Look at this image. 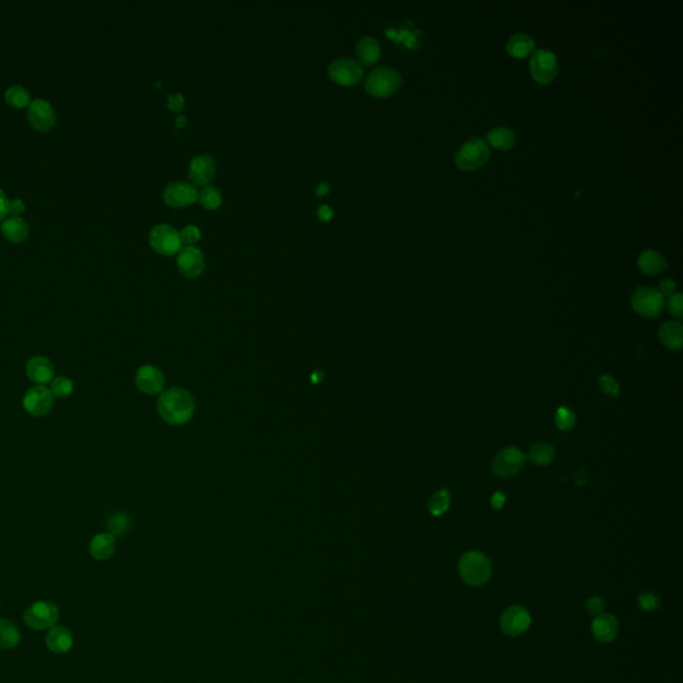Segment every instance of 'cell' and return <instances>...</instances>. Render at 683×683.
Returning <instances> with one entry per match:
<instances>
[{"label": "cell", "mask_w": 683, "mask_h": 683, "mask_svg": "<svg viewBox=\"0 0 683 683\" xmlns=\"http://www.w3.org/2000/svg\"><path fill=\"white\" fill-rule=\"evenodd\" d=\"M603 609H604V601L602 600L601 597H593L586 602V610L590 614H602Z\"/></svg>", "instance_id": "obj_41"}, {"label": "cell", "mask_w": 683, "mask_h": 683, "mask_svg": "<svg viewBox=\"0 0 683 683\" xmlns=\"http://www.w3.org/2000/svg\"><path fill=\"white\" fill-rule=\"evenodd\" d=\"M506 503L505 492H496L492 494V506L495 510H501Z\"/></svg>", "instance_id": "obj_44"}, {"label": "cell", "mask_w": 683, "mask_h": 683, "mask_svg": "<svg viewBox=\"0 0 683 683\" xmlns=\"http://www.w3.org/2000/svg\"><path fill=\"white\" fill-rule=\"evenodd\" d=\"M638 266L643 273L656 275L668 269V260L662 252L653 248H647L638 257Z\"/></svg>", "instance_id": "obj_24"}, {"label": "cell", "mask_w": 683, "mask_h": 683, "mask_svg": "<svg viewBox=\"0 0 683 683\" xmlns=\"http://www.w3.org/2000/svg\"><path fill=\"white\" fill-rule=\"evenodd\" d=\"M618 621L614 615L610 613H602L597 615L591 623V630L597 641L600 642H611L618 634Z\"/></svg>", "instance_id": "obj_19"}, {"label": "cell", "mask_w": 683, "mask_h": 683, "mask_svg": "<svg viewBox=\"0 0 683 683\" xmlns=\"http://www.w3.org/2000/svg\"><path fill=\"white\" fill-rule=\"evenodd\" d=\"M165 377L163 371L152 365H144L139 367L135 374V384L137 390L146 395H156L163 393Z\"/></svg>", "instance_id": "obj_15"}, {"label": "cell", "mask_w": 683, "mask_h": 683, "mask_svg": "<svg viewBox=\"0 0 683 683\" xmlns=\"http://www.w3.org/2000/svg\"><path fill=\"white\" fill-rule=\"evenodd\" d=\"M675 288H677V283L672 280V279H663L659 285V292L663 295V297H671L672 294H675Z\"/></svg>", "instance_id": "obj_43"}, {"label": "cell", "mask_w": 683, "mask_h": 683, "mask_svg": "<svg viewBox=\"0 0 683 683\" xmlns=\"http://www.w3.org/2000/svg\"><path fill=\"white\" fill-rule=\"evenodd\" d=\"M381 53H382V48H381L379 41L371 35H365L356 41V54L359 59V63H362V65H366V66L375 65L381 58Z\"/></svg>", "instance_id": "obj_21"}, {"label": "cell", "mask_w": 683, "mask_h": 683, "mask_svg": "<svg viewBox=\"0 0 683 683\" xmlns=\"http://www.w3.org/2000/svg\"><path fill=\"white\" fill-rule=\"evenodd\" d=\"M0 231L7 241L13 243H22L28 238L29 227L25 219L20 217H11L1 223Z\"/></svg>", "instance_id": "obj_23"}, {"label": "cell", "mask_w": 683, "mask_h": 683, "mask_svg": "<svg viewBox=\"0 0 683 683\" xmlns=\"http://www.w3.org/2000/svg\"><path fill=\"white\" fill-rule=\"evenodd\" d=\"M527 457L534 465H550L555 458V449L547 442H538L530 447Z\"/></svg>", "instance_id": "obj_29"}, {"label": "cell", "mask_w": 683, "mask_h": 683, "mask_svg": "<svg viewBox=\"0 0 683 683\" xmlns=\"http://www.w3.org/2000/svg\"><path fill=\"white\" fill-rule=\"evenodd\" d=\"M402 86V76L395 69L378 67L372 69L365 81V88L370 95L387 97L395 94Z\"/></svg>", "instance_id": "obj_3"}, {"label": "cell", "mask_w": 683, "mask_h": 683, "mask_svg": "<svg viewBox=\"0 0 683 683\" xmlns=\"http://www.w3.org/2000/svg\"><path fill=\"white\" fill-rule=\"evenodd\" d=\"M582 473H583V468H581V470H578V471L575 473V482H576L578 485H583V483H586V480H588V478H586V477H585Z\"/></svg>", "instance_id": "obj_48"}, {"label": "cell", "mask_w": 683, "mask_h": 683, "mask_svg": "<svg viewBox=\"0 0 683 683\" xmlns=\"http://www.w3.org/2000/svg\"><path fill=\"white\" fill-rule=\"evenodd\" d=\"M487 139H489L492 147H495L498 150L506 151L510 150L515 144L517 137H515V133L510 127L499 126V127H494L489 131Z\"/></svg>", "instance_id": "obj_27"}, {"label": "cell", "mask_w": 683, "mask_h": 683, "mask_svg": "<svg viewBox=\"0 0 683 683\" xmlns=\"http://www.w3.org/2000/svg\"><path fill=\"white\" fill-rule=\"evenodd\" d=\"M23 407L29 415L41 418L47 415L54 406V396L46 386H34L23 396Z\"/></svg>", "instance_id": "obj_11"}, {"label": "cell", "mask_w": 683, "mask_h": 683, "mask_svg": "<svg viewBox=\"0 0 683 683\" xmlns=\"http://www.w3.org/2000/svg\"><path fill=\"white\" fill-rule=\"evenodd\" d=\"M215 174H217V162L208 154H202L192 158L191 162L189 164V178L195 187L208 186V183L214 179Z\"/></svg>", "instance_id": "obj_17"}, {"label": "cell", "mask_w": 683, "mask_h": 683, "mask_svg": "<svg viewBox=\"0 0 683 683\" xmlns=\"http://www.w3.org/2000/svg\"><path fill=\"white\" fill-rule=\"evenodd\" d=\"M50 391L55 398H69L74 393V382L69 377H56L50 383Z\"/></svg>", "instance_id": "obj_34"}, {"label": "cell", "mask_w": 683, "mask_h": 683, "mask_svg": "<svg viewBox=\"0 0 683 683\" xmlns=\"http://www.w3.org/2000/svg\"><path fill=\"white\" fill-rule=\"evenodd\" d=\"M179 271L186 278H198L205 271V254L195 246L182 247L177 255Z\"/></svg>", "instance_id": "obj_13"}, {"label": "cell", "mask_w": 683, "mask_h": 683, "mask_svg": "<svg viewBox=\"0 0 683 683\" xmlns=\"http://www.w3.org/2000/svg\"><path fill=\"white\" fill-rule=\"evenodd\" d=\"M659 339L669 350H681L683 344L682 325L677 320L665 322L659 328Z\"/></svg>", "instance_id": "obj_25"}, {"label": "cell", "mask_w": 683, "mask_h": 683, "mask_svg": "<svg viewBox=\"0 0 683 683\" xmlns=\"http://www.w3.org/2000/svg\"><path fill=\"white\" fill-rule=\"evenodd\" d=\"M46 643L48 650L55 654H66L74 646V637L67 628L54 626L48 631Z\"/></svg>", "instance_id": "obj_20"}, {"label": "cell", "mask_w": 683, "mask_h": 683, "mask_svg": "<svg viewBox=\"0 0 683 683\" xmlns=\"http://www.w3.org/2000/svg\"><path fill=\"white\" fill-rule=\"evenodd\" d=\"M598 384L601 387L602 393L606 394L607 396H611V398H616L619 395V384L616 383L614 378L609 374H602L601 377L598 378Z\"/></svg>", "instance_id": "obj_36"}, {"label": "cell", "mask_w": 683, "mask_h": 683, "mask_svg": "<svg viewBox=\"0 0 683 683\" xmlns=\"http://www.w3.org/2000/svg\"><path fill=\"white\" fill-rule=\"evenodd\" d=\"M8 214V199L4 195L3 190H0V219L4 218Z\"/></svg>", "instance_id": "obj_46"}, {"label": "cell", "mask_w": 683, "mask_h": 683, "mask_svg": "<svg viewBox=\"0 0 683 683\" xmlns=\"http://www.w3.org/2000/svg\"><path fill=\"white\" fill-rule=\"evenodd\" d=\"M195 398L183 387L163 391L158 399V412L165 424L182 426L189 424L195 414Z\"/></svg>", "instance_id": "obj_1"}, {"label": "cell", "mask_w": 683, "mask_h": 683, "mask_svg": "<svg viewBox=\"0 0 683 683\" xmlns=\"http://www.w3.org/2000/svg\"><path fill=\"white\" fill-rule=\"evenodd\" d=\"M184 96L182 93H175V94H170L167 95V104H168V109L174 112H180L183 107H184Z\"/></svg>", "instance_id": "obj_40"}, {"label": "cell", "mask_w": 683, "mask_h": 683, "mask_svg": "<svg viewBox=\"0 0 683 683\" xmlns=\"http://www.w3.org/2000/svg\"><path fill=\"white\" fill-rule=\"evenodd\" d=\"M6 102L14 109H25L31 103V95L27 88L20 84H15L6 90Z\"/></svg>", "instance_id": "obj_30"}, {"label": "cell", "mask_w": 683, "mask_h": 683, "mask_svg": "<svg viewBox=\"0 0 683 683\" xmlns=\"http://www.w3.org/2000/svg\"><path fill=\"white\" fill-rule=\"evenodd\" d=\"M59 616L60 613L55 603L38 601L28 606L23 614V621L29 629L41 631L56 626Z\"/></svg>", "instance_id": "obj_5"}, {"label": "cell", "mask_w": 683, "mask_h": 683, "mask_svg": "<svg viewBox=\"0 0 683 683\" xmlns=\"http://www.w3.org/2000/svg\"><path fill=\"white\" fill-rule=\"evenodd\" d=\"M526 465V455L517 447H506L499 451L492 461V473L498 478H513L518 475Z\"/></svg>", "instance_id": "obj_7"}, {"label": "cell", "mask_w": 683, "mask_h": 683, "mask_svg": "<svg viewBox=\"0 0 683 683\" xmlns=\"http://www.w3.org/2000/svg\"><path fill=\"white\" fill-rule=\"evenodd\" d=\"M631 304L637 314L644 318H656L663 311L665 297L656 288H638L631 297Z\"/></svg>", "instance_id": "obj_6"}, {"label": "cell", "mask_w": 683, "mask_h": 683, "mask_svg": "<svg viewBox=\"0 0 683 683\" xmlns=\"http://www.w3.org/2000/svg\"><path fill=\"white\" fill-rule=\"evenodd\" d=\"M180 242L184 246H194L201 239V230L196 226L189 224L179 231Z\"/></svg>", "instance_id": "obj_37"}, {"label": "cell", "mask_w": 683, "mask_h": 683, "mask_svg": "<svg viewBox=\"0 0 683 683\" xmlns=\"http://www.w3.org/2000/svg\"><path fill=\"white\" fill-rule=\"evenodd\" d=\"M499 625L506 635L517 637L530 628L532 615L522 606H511L501 615Z\"/></svg>", "instance_id": "obj_14"}, {"label": "cell", "mask_w": 683, "mask_h": 683, "mask_svg": "<svg viewBox=\"0 0 683 683\" xmlns=\"http://www.w3.org/2000/svg\"><path fill=\"white\" fill-rule=\"evenodd\" d=\"M328 192H330V183L328 182H320L315 189L316 196H325V195H327Z\"/></svg>", "instance_id": "obj_47"}, {"label": "cell", "mask_w": 683, "mask_h": 683, "mask_svg": "<svg viewBox=\"0 0 683 683\" xmlns=\"http://www.w3.org/2000/svg\"><path fill=\"white\" fill-rule=\"evenodd\" d=\"M22 634L14 622L0 618V649L13 650L19 646Z\"/></svg>", "instance_id": "obj_28"}, {"label": "cell", "mask_w": 683, "mask_h": 683, "mask_svg": "<svg viewBox=\"0 0 683 683\" xmlns=\"http://www.w3.org/2000/svg\"><path fill=\"white\" fill-rule=\"evenodd\" d=\"M506 47H507L508 54L517 56V58H523V56L533 54L535 41L530 35H527L525 32H517V34L510 36Z\"/></svg>", "instance_id": "obj_26"}, {"label": "cell", "mask_w": 683, "mask_h": 683, "mask_svg": "<svg viewBox=\"0 0 683 683\" xmlns=\"http://www.w3.org/2000/svg\"><path fill=\"white\" fill-rule=\"evenodd\" d=\"M458 572L467 585L482 586L492 576V562L479 551H468L459 560Z\"/></svg>", "instance_id": "obj_2"}, {"label": "cell", "mask_w": 683, "mask_h": 683, "mask_svg": "<svg viewBox=\"0 0 683 683\" xmlns=\"http://www.w3.org/2000/svg\"><path fill=\"white\" fill-rule=\"evenodd\" d=\"M490 156V149L485 139L471 137L465 142L455 154V163L466 171H471L486 163Z\"/></svg>", "instance_id": "obj_4"}, {"label": "cell", "mask_w": 683, "mask_h": 683, "mask_svg": "<svg viewBox=\"0 0 683 683\" xmlns=\"http://www.w3.org/2000/svg\"><path fill=\"white\" fill-rule=\"evenodd\" d=\"M28 122L32 128L38 131H48L54 127L56 122V114L54 107L46 99H34L28 106Z\"/></svg>", "instance_id": "obj_16"}, {"label": "cell", "mask_w": 683, "mask_h": 683, "mask_svg": "<svg viewBox=\"0 0 683 683\" xmlns=\"http://www.w3.org/2000/svg\"><path fill=\"white\" fill-rule=\"evenodd\" d=\"M316 214H318V218L320 219V220L327 222V220H330V219L334 217V210L330 205H322L318 208V212Z\"/></svg>", "instance_id": "obj_45"}, {"label": "cell", "mask_w": 683, "mask_h": 683, "mask_svg": "<svg viewBox=\"0 0 683 683\" xmlns=\"http://www.w3.org/2000/svg\"><path fill=\"white\" fill-rule=\"evenodd\" d=\"M26 374L31 382L36 383V386H44L54 379V365L47 356H32L27 360Z\"/></svg>", "instance_id": "obj_18"}, {"label": "cell", "mask_w": 683, "mask_h": 683, "mask_svg": "<svg viewBox=\"0 0 683 683\" xmlns=\"http://www.w3.org/2000/svg\"><path fill=\"white\" fill-rule=\"evenodd\" d=\"M186 123H187V118H186V116H183V115H180V116H178V118H175V122H174V124H175V128H183V127L186 126Z\"/></svg>", "instance_id": "obj_49"}, {"label": "cell", "mask_w": 683, "mask_h": 683, "mask_svg": "<svg viewBox=\"0 0 683 683\" xmlns=\"http://www.w3.org/2000/svg\"><path fill=\"white\" fill-rule=\"evenodd\" d=\"M107 529L115 538L126 535L131 530V518L123 511H116L107 520Z\"/></svg>", "instance_id": "obj_31"}, {"label": "cell", "mask_w": 683, "mask_h": 683, "mask_svg": "<svg viewBox=\"0 0 683 683\" xmlns=\"http://www.w3.org/2000/svg\"><path fill=\"white\" fill-rule=\"evenodd\" d=\"M576 424V415L574 411L566 406H562L555 411V424L560 431H567L574 427Z\"/></svg>", "instance_id": "obj_35"}, {"label": "cell", "mask_w": 683, "mask_h": 683, "mask_svg": "<svg viewBox=\"0 0 683 683\" xmlns=\"http://www.w3.org/2000/svg\"><path fill=\"white\" fill-rule=\"evenodd\" d=\"M450 503V492H447V490H445V489H442V490H438L437 492H434V494L431 495V498H430V501H428V503H427V508H428V511H430L433 515L439 517V515L445 514V513L449 510Z\"/></svg>", "instance_id": "obj_32"}, {"label": "cell", "mask_w": 683, "mask_h": 683, "mask_svg": "<svg viewBox=\"0 0 683 683\" xmlns=\"http://www.w3.org/2000/svg\"><path fill=\"white\" fill-rule=\"evenodd\" d=\"M198 201L205 207V210H217L219 205H222L223 196L222 191L217 186H205L199 194H198Z\"/></svg>", "instance_id": "obj_33"}, {"label": "cell", "mask_w": 683, "mask_h": 683, "mask_svg": "<svg viewBox=\"0 0 683 683\" xmlns=\"http://www.w3.org/2000/svg\"><path fill=\"white\" fill-rule=\"evenodd\" d=\"M638 603H640V607L644 610V611H654L658 607H659V600L656 597V594H651V593H643L640 595V600H638Z\"/></svg>", "instance_id": "obj_38"}, {"label": "cell", "mask_w": 683, "mask_h": 683, "mask_svg": "<svg viewBox=\"0 0 683 683\" xmlns=\"http://www.w3.org/2000/svg\"><path fill=\"white\" fill-rule=\"evenodd\" d=\"M668 307H669V311L671 314L677 316L678 319H681L683 316L682 294L681 292H675V294H672L671 297H669Z\"/></svg>", "instance_id": "obj_39"}, {"label": "cell", "mask_w": 683, "mask_h": 683, "mask_svg": "<svg viewBox=\"0 0 683 683\" xmlns=\"http://www.w3.org/2000/svg\"><path fill=\"white\" fill-rule=\"evenodd\" d=\"M328 76L341 86H354L363 78L362 65L351 58L334 59L327 69Z\"/></svg>", "instance_id": "obj_9"}, {"label": "cell", "mask_w": 683, "mask_h": 683, "mask_svg": "<svg viewBox=\"0 0 683 683\" xmlns=\"http://www.w3.org/2000/svg\"><path fill=\"white\" fill-rule=\"evenodd\" d=\"M530 69L536 82H551L558 74V58L546 48L535 50L532 55Z\"/></svg>", "instance_id": "obj_10"}, {"label": "cell", "mask_w": 683, "mask_h": 683, "mask_svg": "<svg viewBox=\"0 0 683 683\" xmlns=\"http://www.w3.org/2000/svg\"><path fill=\"white\" fill-rule=\"evenodd\" d=\"M25 210H26V205L22 199L15 198L8 201V214H11L13 217H19V214H22Z\"/></svg>", "instance_id": "obj_42"}, {"label": "cell", "mask_w": 683, "mask_h": 683, "mask_svg": "<svg viewBox=\"0 0 683 683\" xmlns=\"http://www.w3.org/2000/svg\"><path fill=\"white\" fill-rule=\"evenodd\" d=\"M115 550L116 538L109 533L97 534L88 545L90 555L95 560H109L115 554Z\"/></svg>", "instance_id": "obj_22"}, {"label": "cell", "mask_w": 683, "mask_h": 683, "mask_svg": "<svg viewBox=\"0 0 683 683\" xmlns=\"http://www.w3.org/2000/svg\"><path fill=\"white\" fill-rule=\"evenodd\" d=\"M198 189L189 182H171L163 190V201L171 207H186L198 201Z\"/></svg>", "instance_id": "obj_12"}, {"label": "cell", "mask_w": 683, "mask_h": 683, "mask_svg": "<svg viewBox=\"0 0 683 683\" xmlns=\"http://www.w3.org/2000/svg\"><path fill=\"white\" fill-rule=\"evenodd\" d=\"M150 245L158 254L165 257L175 255L182 248L178 230L167 223L156 224L151 229Z\"/></svg>", "instance_id": "obj_8"}]
</instances>
